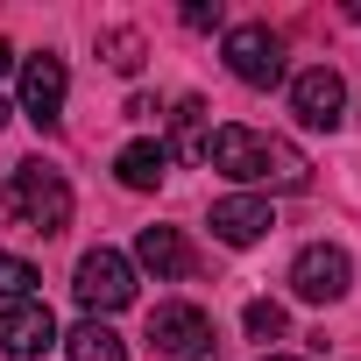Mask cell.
<instances>
[{
  "label": "cell",
  "instance_id": "20",
  "mask_svg": "<svg viewBox=\"0 0 361 361\" xmlns=\"http://www.w3.org/2000/svg\"><path fill=\"white\" fill-rule=\"evenodd\" d=\"M8 71H15V43H8V36H0V78H8Z\"/></svg>",
  "mask_w": 361,
  "mask_h": 361
},
{
  "label": "cell",
  "instance_id": "22",
  "mask_svg": "<svg viewBox=\"0 0 361 361\" xmlns=\"http://www.w3.org/2000/svg\"><path fill=\"white\" fill-rule=\"evenodd\" d=\"M0 121H8V99H0Z\"/></svg>",
  "mask_w": 361,
  "mask_h": 361
},
{
  "label": "cell",
  "instance_id": "17",
  "mask_svg": "<svg viewBox=\"0 0 361 361\" xmlns=\"http://www.w3.org/2000/svg\"><path fill=\"white\" fill-rule=\"evenodd\" d=\"M99 57L128 78V71H142V36H135V29H106V36H99Z\"/></svg>",
  "mask_w": 361,
  "mask_h": 361
},
{
  "label": "cell",
  "instance_id": "15",
  "mask_svg": "<svg viewBox=\"0 0 361 361\" xmlns=\"http://www.w3.org/2000/svg\"><path fill=\"white\" fill-rule=\"evenodd\" d=\"M36 262H22V255H8L0 248V305H22V298H36Z\"/></svg>",
  "mask_w": 361,
  "mask_h": 361
},
{
  "label": "cell",
  "instance_id": "10",
  "mask_svg": "<svg viewBox=\"0 0 361 361\" xmlns=\"http://www.w3.org/2000/svg\"><path fill=\"white\" fill-rule=\"evenodd\" d=\"M269 227H276L269 199H255V192H234V199H213V241H227V248H255V241H262Z\"/></svg>",
  "mask_w": 361,
  "mask_h": 361
},
{
  "label": "cell",
  "instance_id": "21",
  "mask_svg": "<svg viewBox=\"0 0 361 361\" xmlns=\"http://www.w3.org/2000/svg\"><path fill=\"white\" fill-rule=\"evenodd\" d=\"M262 361H298V354H262Z\"/></svg>",
  "mask_w": 361,
  "mask_h": 361
},
{
  "label": "cell",
  "instance_id": "5",
  "mask_svg": "<svg viewBox=\"0 0 361 361\" xmlns=\"http://www.w3.org/2000/svg\"><path fill=\"white\" fill-rule=\"evenodd\" d=\"M347 290H354V262H347V248H333V241L298 248V262H290V298H305V305H340Z\"/></svg>",
  "mask_w": 361,
  "mask_h": 361
},
{
  "label": "cell",
  "instance_id": "7",
  "mask_svg": "<svg viewBox=\"0 0 361 361\" xmlns=\"http://www.w3.org/2000/svg\"><path fill=\"white\" fill-rule=\"evenodd\" d=\"M64 92H71V78H64V57H50V50L22 57V114H29L43 135L64 121Z\"/></svg>",
  "mask_w": 361,
  "mask_h": 361
},
{
  "label": "cell",
  "instance_id": "19",
  "mask_svg": "<svg viewBox=\"0 0 361 361\" xmlns=\"http://www.w3.org/2000/svg\"><path fill=\"white\" fill-rule=\"evenodd\" d=\"M0 227H22V199H15V177L0 185Z\"/></svg>",
  "mask_w": 361,
  "mask_h": 361
},
{
  "label": "cell",
  "instance_id": "11",
  "mask_svg": "<svg viewBox=\"0 0 361 361\" xmlns=\"http://www.w3.org/2000/svg\"><path fill=\"white\" fill-rule=\"evenodd\" d=\"M135 262L156 276V283H177V276H192V248L177 227H142L135 234Z\"/></svg>",
  "mask_w": 361,
  "mask_h": 361
},
{
  "label": "cell",
  "instance_id": "2",
  "mask_svg": "<svg viewBox=\"0 0 361 361\" xmlns=\"http://www.w3.org/2000/svg\"><path fill=\"white\" fill-rule=\"evenodd\" d=\"M71 298L85 305V319H106V312H128L135 305V262L121 248H92L78 255V276H71Z\"/></svg>",
  "mask_w": 361,
  "mask_h": 361
},
{
  "label": "cell",
  "instance_id": "1",
  "mask_svg": "<svg viewBox=\"0 0 361 361\" xmlns=\"http://www.w3.org/2000/svg\"><path fill=\"white\" fill-rule=\"evenodd\" d=\"M206 163L220 177H234V185H269V192H305L312 185L305 149H290L283 135H262V128H213Z\"/></svg>",
  "mask_w": 361,
  "mask_h": 361
},
{
  "label": "cell",
  "instance_id": "9",
  "mask_svg": "<svg viewBox=\"0 0 361 361\" xmlns=\"http://www.w3.org/2000/svg\"><path fill=\"white\" fill-rule=\"evenodd\" d=\"M57 347V319L43 298H22V305H0V354H15V361H36Z\"/></svg>",
  "mask_w": 361,
  "mask_h": 361
},
{
  "label": "cell",
  "instance_id": "13",
  "mask_svg": "<svg viewBox=\"0 0 361 361\" xmlns=\"http://www.w3.org/2000/svg\"><path fill=\"white\" fill-rule=\"evenodd\" d=\"M64 354H71V361H128V347H121V333H114L106 319H78V326L64 333Z\"/></svg>",
  "mask_w": 361,
  "mask_h": 361
},
{
  "label": "cell",
  "instance_id": "16",
  "mask_svg": "<svg viewBox=\"0 0 361 361\" xmlns=\"http://www.w3.org/2000/svg\"><path fill=\"white\" fill-rule=\"evenodd\" d=\"M241 326H248V340H283V333H290V312H283L276 298H255V305L241 312Z\"/></svg>",
  "mask_w": 361,
  "mask_h": 361
},
{
  "label": "cell",
  "instance_id": "12",
  "mask_svg": "<svg viewBox=\"0 0 361 361\" xmlns=\"http://www.w3.org/2000/svg\"><path fill=\"white\" fill-rule=\"evenodd\" d=\"M163 170H170V149H163V142H149V135H142V142H128V149L114 156V177H121L128 192H156V185H163Z\"/></svg>",
  "mask_w": 361,
  "mask_h": 361
},
{
  "label": "cell",
  "instance_id": "6",
  "mask_svg": "<svg viewBox=\"0 0 361 361\" xmlns=\"http://www.w3.org/2000/svg\"><path fill=\"white\" fill-rule=\"evenodd\" d=\"M149 347L163 361H206L213 354V319L199 305H156L149 312Z\"/></svg>",
  "mask_w": 361,
  "mask_h": 361
},
{
  "label": "cell",
  "instance_id": "4",
  "mask_svg": "<svg viewBox=\"0 0 361 361\" xmlns=\"http://www.w3.org/2000/svg\"><path fill=\"white\" fill-rule=\"evenodd\" d=\"M227 71H234L241 85H255V92L283 85V36H276L269 22H241V29H227Z\"/></svg>",
  "mask_w": 361,
  "mask_h": 361
},
{
  "label": "cell",
  "instance_id": "3",
  "mask_svg": "<svg viewBox=\"0 0 361 361\" xmlns=\"http://www.w3.org/2000/svg\"><path fill=\"white\" fill-rule=\"evenodd\" d=\"M15 199H22V227L29 234H64L71 227V185H64V170L50 163H22L15 170Z\"/></svg>",
  "mask_w": 361,
  "mask_h": 361
},
{
  "label": "cell",
  "instance_id": "8",
  "mask_svg": "<svg viewBox=\"0 0 361 361\" xmlns=\"http://www.w3.org/2000/svg\"><path fill=\"white\" fill-rule=\"evenodd\" d=\"M290 114L305 121V128H340V114H347V85H340V71L333 64H312V71H298L290 78Z\"/></svg>",
  "mask_w": 361,
  "mask_h": 361
},
{
  "label": "cell",
  "instance_id": "18",
  "mask_svg": "<svg viewBox=\"0 0 361 361\" xmlns=\"http://www.w3.org/2000/svg\"><path fill=\"white\" fill-rule=\"evenodd\" d=\"M220 0H185V29H220Z\"/></svg>",
  "mask_w": 361,
  "mask_h": 361
},
{
  "label": "cell",
  "instance_id": "14",
  "mask_svg": "<svg viewBox=\"0 0 361 361\" xmlns=\"http://www.w3.org/2000/svg\"><path fill=\"white\" fill-rule=\"evenodd\" d=\"M170 142H177V156H199V163H206V99H177Z\"/></svg>",
  "mask_w": 361,
  "mask_h": 361
}]
</instances>
